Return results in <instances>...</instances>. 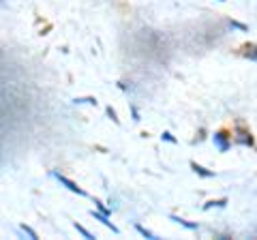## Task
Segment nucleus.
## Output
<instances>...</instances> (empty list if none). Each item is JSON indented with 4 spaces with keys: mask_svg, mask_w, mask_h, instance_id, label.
Wrapping results in <instances>:
<instances>
[{
    "mask_svg": "<svg viewBox=\"0 0 257 240\" xmlns=\"http://www.w3.org/2000/svg\"><path fill=\"white\" fill-rule=\"evenodd\" d=\"M58 180L62 182V185H67V187H69L71 191H75V193H84V191H79V189H77V187L73 185V182H71V180H67V178H62V176H58Z\"/></svg>",
    "mask_w": 257,
    "mask_h": 240,
    "instance_id": "nucleus-2",
    "label": "nucleus"
},
{
    "mask_svg": "<svg viewBox=\"0 0 257 240\" xmlns=\"http://www.w3.org/2000/svg\"><path fill=\"white\" fill-rule=\"evenodd\" d=\"M221 135H223V133H219V135H216V142H219V148H221V150H225V148H227V144L223 142V138H221Z\"/></svg>",
    "mask_w": 257,
    "mask_h": 240,
    "instance_id": "nucleus-4",
    "label": "nucleus"
},
{
    "mask_svg": "<svg viewBox=\"0 0 257 240\" xmlns=\"http://www.w3.org/2000/svg\"><path fill=\"white\" fill-rule=\"evenodd\" d=\"M75 227H77V231H79V234H84V236H86V238H90V240H92V238H94V236H92V234H90V231H86V229H84V227H82V225H75Z\"/></svg>",
    "mask_w": 257,
    "mask_h": 240,
    "instance_id": "nucleus-3",
    "label": "nucleus"
},
{
    "mask_svg": "<svg viewBox=\"0 0 257 240\" xmlns=\"http://www.w3.org/2000/svg\"><path fill=\"white\" fill-rule=\"evenodd\" d=\"M92 217H94V219H99V221H103V223H105L107 227H111V229L116 231V227L111 225V221H107V217H105V214H101V212H92Z\"/></svg>",
    "mask_w": 257,
    "mask_h": 240,
    "instance_id": "nucleus-1",
    "label": "nucleus"
}]
</instances>
